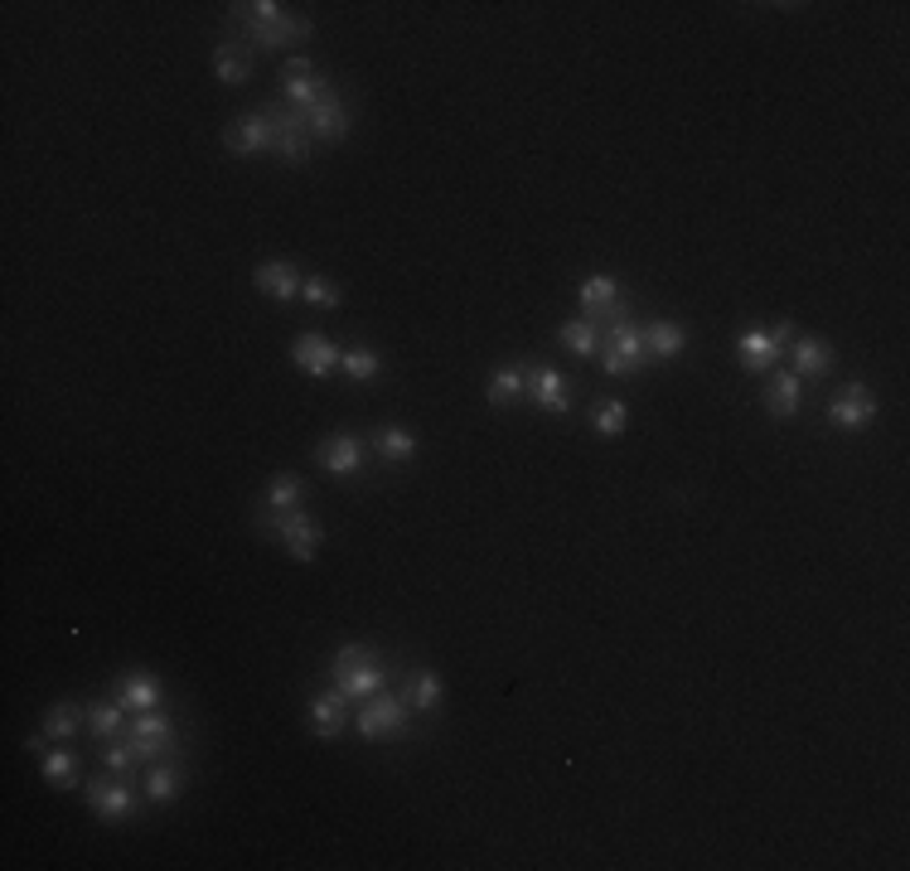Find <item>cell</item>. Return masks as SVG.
<instances>
[{"mask_svg":"<svg viewBox=\"0 0 910 871\" xmlns=\"http://www.w3.org/2000/svg\"><path fill=\"white\" fill-rule=\"evenodd\" d=\"M315 460H320L330 474H344V480H349V474L364 470V440H359L354 432H334V436L320 440Z\"/></svg>","mask_w":910,"mask_h":871,"instance_id":"cell-10","label":"cell"},{"mask_svg":"<svg viewBox=\"0 0 910 871\" xmlns=\"http://www.w3.org/2000/svg\"><path fill=\"white\" fill-rule=\"evenodd\" d=\"M629 306H621V282L615 276H587L581 282V320H591V324H601V320H621Z\"/></svg>","mask_w":910,"mask_h":871,"instance_id":"cell-8","label":"cell"},{"mask_svg":"<svg viewBox=\"0 0 910 871\" xmlns=\"http://www.w3.org/2000/svg\"><path fill=\"white\" fill-rule=\"evenodd\" d=\"M300 296L310 300V306H320V310H340V300H344V290L330 282V276H306V286H300Z\"/></svg>","mask_w":910,"mask_h":871,"instance_id":"cell-36","label":"cell"},{"mask_svg":"<svg viewBox=\"0 0 910 871\" xmlns=\"http://www.w3.org/2000/svg\"><path fill=\"white\" fill-rule=\"evenodd\" d=\"M228 150H238V156H257V150H272V116H266V107L242 112L238 122L228 126Z\"/></svg>","mask_w":910,"mask_h":871,"instance_id":"cell-14","label":"cell"},{"mask_svg":"<svg viewBox=\"0 0 910 871\" xmlns=\"http://www.w3.org/2000/svg\"><path fill=\"white\" fill-rule=\"evenodd\" d=\"M872 416H877V398H872L867 382H843L828 398V422L843 426V432H862V426H872Z\"/></svg>","mask_w":910,"mask_h":871,"instance_id":"cell-6","label":"cell"},{"mask_svg":"<svg viewBox=\"0 0 910 871\" xmlns=\"http://www.w3.org/2000/svg\"><path fill=\"white\" fill-rule=\"evenodd\" d=\"M625 422H629V416H625V402H615V398H611V402H596V412H591V426H596L601 436H611V440H615V436H625Z\"/></svg>","mask_w":910,"mask_h":871,"instance_id":"cell-35","label":"cell"},{"mask_svg":"<svg viewBox=\"0 0 910 871\" xmlns=\"http://www.w3.org/2000/svg\"><path fill=\"white\" fill-rule=\"evenodd\" d=\"M180 789H184V765L180 760H160V765L146 770V799L150 804H170Z\"/></svg>","mask_w":910,"mask_h":871,"instance_id":"cell-23","label":"cell"},{"mask_svg":"<svg viewBox=\"0 0 910 871\" xmlns=\"http://www.w3.org/2000/svg\"><path fill=\"white\" fill-rule=\"evenodd\" d=\"M804 402V378L799 374H775L765 382V412L770 416H795Z\"/></svg>","mask_w":910,"mask_h":871,"instance_id":"cell-21","label":"cell"},{"mask_svg":"<svg viewBox=\"0 0 910 871\" xmlns=\"http://www.w3.org/2000/svg\"><path fill=\"white\" fill-rule=\"evenodd\" d=\"M407 726V702L393 692H373L359 707V736L364 741H383V736H398Z\"/></svg>","mask_w":910,"mask_h":871,"instance_id":"cell-5","label":"cell"},{"mask_svg":"<svg viewBox=\"0 0 910 871\" xmlns=\"http://www.w3.org/2000/svg\"><path fill=\"white\" fill-rule=\"evenodd\" d=\"M257 523H262L266 532H276V538L286 542V552L296 557V562H315V552H320V528L300 514V508H266V514H257Z\"/></svg>","mask_w":910,"mask_h":871,"instance_id":"cell-4","label":"cell"},{"mask_svg":"<svg viewBox=\"0 0 910 871\" xmlns=\"http://www.w3.org/2000/svg\"><path fill=\"white\" fill-rule=\"evenodd\" d=\"M136 746V755L141 760H170L174 755V722L166 712H136V722H132V736H126Z\"/></svg>","mask_w":910,"mask_h":871,"instance_id":"cell-7","label":"cell"},{"mask_svg":"<svg viewBox=\"0 0 910 871\" xmlns=\"http://www.w3.org/2000/svg\"><path fill=\"white\" fill-rule=\"evenodd\" d=\"M291 364H296L300 374L325 378L340 368V348L325 340V334H296V340H291Z\"/></svg>","mask_w":910,"mask_h":871,"instance_id":"cell-11","label":"cell"},{"mask_svg":"<svg viewBox=\"0 0 910 871\" xmlns=\"http://www.w3.org/2000/svg\"><path fill=\"white\" fill-rule=\"evenodd\" d=\"M325 98H334V92H330V83H325V78L310 68V58H291V64H286V107L310 112V107H320Z\"/></svg>","mask_w":910,"mask_h":871,"instance_id":"cell-9","label":"cell"},{"mask_svg":"<svg viewBox=\"0 0 910 871\" xmlns=\"http://www.w3.org/2000/svg\"><path fill=\"white\" fill-rule=\"evenodd\" d=\"M557 340H562V348H571L577 358H596L601 354V330L591 320H567L562 330H557Z\"/></svg>","mask_w":910,"mask_h":871,"instance_id":"cell-28","label":"cell"},{"mask_svg":"<svg viewBox=\"0 0 910 871\" xmlns=\"http://www.w3.org/2000/svg\"><path fill=\"white\" fill-rule=\"evenodd\" d=\"M364 658H373V649H368V644H344L340 654L330 658V673H334V668H354V664H364Z\"/></svg>","mask_w":910,"mask_h":871,"instance_id":"cell-38","label":"cell"},{"mask_svg":"<svg viewBox=\"0 0 910 871\" xmlns=\"http://www.w3.org/2000/svg\"><path fill=\"white\" fill-rule=\"evenodd\" d=\"M528 398L533 406H543V412H571V382L557 374V368H533L528 374Z\"/></svg>","mask_w":910,"mask_h":871,"instance_id":"cell-15","label":"cell"},{"mask_svg":"<svg viewBox=\"0 0 910 871\" xmlns=\"http://www.w3.org/2000/svg\"><path fill=\"white\" fill-rule=\"evenodd\" d=\"M383 683H388V668H383L378 654L364 658V664H354V668H334V688H340L349 702H364V697L383 692Z\"/></svg>","mask_w":910,"mask_h":871,"instance_id":"cell-12","label":"cell"},{"mask_svg":"<svg viewBox=\"0 0 910 871\" xmlns=\"http://www.w3.org/2000/svg\"><path fill=\"white\" fill-rule=\"evenodd\" d=\"M214 73L224 78V83H248L252 78V49L248 44H218L214 49Z\"/></svg>","mask_w":910,"mask_h":871,"instance_id":"cell-25","label":"cell"},{"mask_svg":"<svg viewBox=\"0 0 910 871\" xmlns=\"http://www.w3.org/2000/svg\"><path fill=\"white\" fill-rule=\"evenodd\" d=\"M44 736H49V741H73L78 736V707H68V702L49 707V717H44Z\"/></svg>","mask_w":910,"mask_h":871,"instance_id":"cell-34","label":"cell"},{"mask_svg":"<svg viewBox=\"0 0 910 871\" xmlns=\"http://www.w3.org/2000/svg\"><path fill=\"white\" fill-rule=\"evenodd\" d=\"M780 358H785V344H780L775 334H765V330L741 334V368L746 374H770Z\"/></svg>","mask_w":910,"mask_h":871,"instance_id":"cell-18","label":"cell"},{"mask_svg":"<svg viewBox=\"0 0 910 871\" xmlns=\"http://www.w3.org/2000/svg\"><path fill=\"white\" fill-rule=\"evenodd\" d=\"M116 702L132 707V712H156V707H160V683L150 678V673H132V678H122V688H116Z\"/></svg>","mask_w":910,"mask_h":871,"instance_id":"cell-26","label":"cell"},{"mask_svg":"<svg viewBox=\"0 0 910 871\" xmlns=\"http://www.w3.org/2000/svg\"><path fill=\"white\" fill-rule=\"evenodd\" d=\"M785 358L795 364L799 378H823L828 368H833V348L823 340H814V334H795V340L785 344Z\"/></svg>","mask_w":910,"mask_h":871,"instance_id":"cell-16","label":"cell"},{"mask_svg":"<svg viewBox=\"0 0 910 871\" xmlns=\"http://www.w3.org/2000/svg\"><path fill=\"white\" fill-rule=\"evenodd\" d=\"M132 804H136V794H132V784H126V775H116V780H92L88 784V809L98 813V818L116 823V818H126V813H132Z\"/></svg>","mask_w":910,"mask_h":871,"instance_id":"cell-13","label":"cell"},{"mask_svg":"<svg viewBox=\"0 0 910 871\" xmlns=\"http://www.w3.org/2000/svg\"><path fill=\"white\" fill-rule=\"evenodd\" d=\"M44 780H49L54 789L78 784V760L68 750H49V755H44Z\"/></svg>","mask_w":910,"mask_h":871,"instance_id":"cell-33","label":"cell"},{"mask_svg":"<svg viewBox=\"0 0 910 871\" xmlns=\"http://www.w3.org/2000/svg\"><path fill=\"white\" fill-rule=\"evenodd\" d=\"M266 116H272V150H276V156H282L286 165H310L315 136H310V126H306V112L286 107V102H272V107H266Z\"/></svg>","mask_w":910,"mask_h":871,"instance_id":"cell-3","label":"cell"},{"mask_svg":"<svg viewBox=\"0 0 910 871\" xmlns=\"http://www.w3.org/2000/svg\"><path fill=\"white\" fill-rule=\"evenodd\" d=\"M340 374L368 382V378L383 374V358L373 354V348H364V344H359V348H340Z\"/></svg>","mask_w":910,"mask_h":871,"instance_id":"cell-31","label":"cell"},{"mask_svg":"<svg viewBox=\"0 0 910 871\" xmlns=\"http://www.w3.org/2000/svg\"><path fill=\"white\" fill-rule=\"evenodd\" d=\"M306 126H310L315 141L340 146L344 136H349V107H344L340 98H325L320 107H310V112H306Z\"/></svg>","mask_w":910,"mask_h":871,"instance_id":"cell-17","label":"cell"},{"mask_svg":"<svg viewBox=\"0 0 910 871\" xmlns=\"http://www.w3.org/2000/svg\"><path fill=\"white\" fill-rule=\"evenodd\" d=\"M645 348H649V358H655V364H669V358H679L683 348H687L683 324H673V320H655V324L645 330Z\"/></svg>","mask_w":910,"mask_h":871,"instance_id":"cell-22","label":"cell"},{"mask_svg":"<svg viewBox=\"0 0 910 871\" xmlns=\"http://www.w3.org/2000/svg\"><path fill=\"white\" fill-rule=\"evenodd\" d=\"M136 760H141V755H136L132 741H112V746H102V765H107L112 775H132Z\"/></svg>","mask_w":910,"mask_h":871,"instance_id":"cell-37","label":"cell"},{"mask_svg":"<svg viewBox=\"0 0 910 871\" xmlns=\"http://www.w3.org/2000/svg\"><path fill=\"white\" fill-rule=\"evenodd\" d=\"M122 722H126V707L122 702H92L88 707V731L98 741H112L116 731H122Z\"/></svg>","mask_w":910,"mask_h":871,"instance_id":"cell-30","label":"cell"},{"mask_svg":"<svg viewBox=\"0 0 910 871\" xmlns=\"http://www.w3.org/2000/svg\"><path fill=\"white\" fill-rule=\"evenodd\" d=\"M485 392H489V402L494 406H513L519 398H528V368H499V374H489L485 382Z\"/></svg>","mask_w":910,"mask_h":871,"instance_id":"cell-24","label":"cell"},{"mask_svg":"<svg viewBox=\"0 0 910 871\" xmlns=\"http://www.w3.org/2000/svg\"><path fill=\"white\" fill-rule=\"evenodd\" d=\"M300 498H306V480L300 474H276L272 490H266V508H300Z\"/></svg>","mask_w":910,"mask_h":871,"instance_id":"cell-32","label":"cell"},{"mask_svg":"<svg viewBox=\"0 0 910 871\" xmlns=\"http://www.w3.org/2000/svg\"><path fill=\"white\" fill-rule=\"evenodd\" d=\"M402 702H407V712H436L441 707V678L431 668H417L412 678H407Z\"/></svg>","mask_w":910,"mask_h":871,"instance_id":"cell-27","label":"cell"},{"mask_svg":"<svg viewBox=\"0 0 910 871\" xmlns=\"http://www.w3.org/2000/svg\"><path fill=\"white\" fill-rule=\"evenodd\" d=\"M373 446H378L393 465H402V460L417 456V436L407 432V426H378V432H373Z\"/></svg>","mask_w":910,"mask_h":871,"instance_id":"cell-29","label":"cell"},{"mask_svg":"<svg viewBox=\"0 0 910 871\" xmlns=\"http://www.w3.org/2000/svg\"><path fill=\"white\" fill-rule=\"evenodd\" d=\"M232 25L248 30L252 49H286V44L310 39V20L306 15H286L276 0H248V5H228Z\"/></svg>","mask_w":910,"mask_h":871,"instance_id":"cell-1","label":"cell"},{"mask_svg":"<svg viewBox=\"0 0 910 871\" xmlns=\"http://www.w3.org/2000/svg\"><path fill=\"white\" fill-rule=\"evenodd\" d=\"M252 282H257V290H266V296H276V300H296L300 286H306V276H300L291 262H262L252 272Z\"/></svg>","mask_w":910,"mask_h":871,"instance_id":"cell-19","label":"cell"},{"mask_svg":"<svg viewBox=\"0 0 910 871\" xmlns=\"http://www.w3.org/2000/svg\"><path fill=\"white\" fill-rule=\"evenodd\" d=\"M344 707H349V697L340 688H330V692H320L310 702V726H315V736L320 741H334L344 731Z\"/></svg>","mask_w":910,"mask_h":871,"instance_id":"cell-20","label":"cell"},{"mask_svg":"<svg viewBox=\"0 0 910 871\" xmlns=\"http://www.w3.org/2000/svg\"><path fill=\"white\" fill-rule=\"evenodd\" d=\"M649 364V348H645V330L629 320V310L621 320H611V334L601 340V368L611 378H629L635 368Z\"/></svg>","mask_w":910,"mask_h":871,"instance_id":"cell-2","label":"cell"}]
</instances>
